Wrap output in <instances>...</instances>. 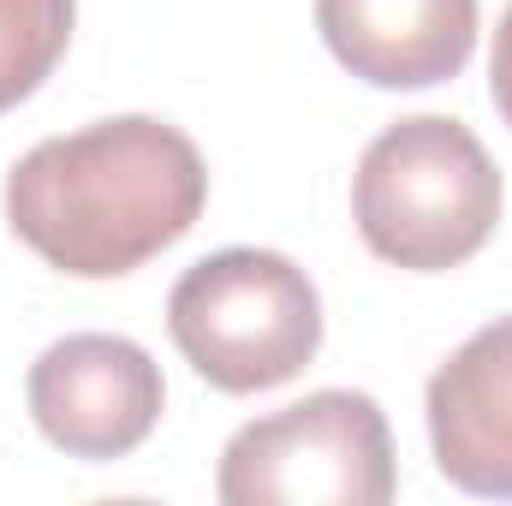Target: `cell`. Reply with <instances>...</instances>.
Wrapping results in <instances>:
<instances>
[{"mask_svg": "<svg viewBox=\"0 0 512 506\" xmlns=\"http://www.w3.org/2000/svg\"><path fill=\"white\" fill-rule=\"evenodd\" d=\"M209 203L203 149L155 114L42 137L6 173V227L72 280H120L179 245Z\"/></svg>", "mask_w": 512, "mask_h": 506, "instance_id": "obj_1", "label": "cell"}, {"mask_svg": "<svg viewBox=\"0 0 512 506\" xmlns=\"http://www.w3.org/2000/svg\"><path fill=\"white\" fill-rule=\"evenodd\" d=\"M435 471L477 495L512 501V316L477 328L423 393Z\"/></svg>", "mask_w": 512, "mask_h": 506, "instance_id": "obj_6", "label": "cell"}, {"mask_svg": "<svg viewBox=\"0 0 512 506\" xmlns=\"http://www.w3.org/2000/svg\"><path fill=\"white\" fill-rule=\"evenodd\" d=\"M352 221L405 274L459 268L495 239L501 167L483 137L447 114H411L370 137L352 173Z\"/></svg>", "mask_w": 512, "mask_h": 506, "instance_id": "obj_2", "label": "cell"}, {"mask_svg": "<svg viewBox=\"0 0 512 506\" xmlns=\"http://www.w3.org/2000/svg\"><path fill=\"white\" fill-rule=\"evenodd\" d=\"M24 399L48 447L84 465H108L155 435L167 381L126 334H66L30 364Z\"/></svg>", "mask_w": 512, "mask_h": 506, "instance_id": "obj_5", "label": "cell"}, {"mask_svg": "<svg viewBox=\"0 0 512 506\" xmlns=\"http://www.w3.org/2000/svg\"><path fill=\"white\" fill-rule=\"evenodd\" d=\"M78 0H0V114L30 102L72 48Z\"/></svg>", "mask_w": 512, "mask_h": 506, "instance_id": "obj_8", "label": "cell"}, {"mask_svg": "<svg viewBox=\"0 0 512 506\" xmlns=\"http://www.w3.org/2000/svg\"><path fill=\"white\" fill-rule=\"evenodd\" d=\"M489 96H495V114L512 126V6L495 24V54H489Z\"/></svg>", "mask_w": 512, "mask_h": 506, "instance_id": "obj_9", "label": "cell"}, {"mask_svg": "<svg viewBox=\"0 0 512 506\" xmlns=\"http://www.w3.org/2000/svg\"><path fill=\"white\" fill-rule=\"evenodd\" d=\"M167 334L215 393H268L310 370L322 346V298L292 256L233 245L173 280Z\"/></svg>", "mask_w": 512, "mask_h": 506, "instance_id": "obj_3", "label": "cell"}, {"mask_svg": "<svg viewBox=\"0 0 512 506\" xmlns=\"http://www.w3.org/2000/svg\"><path fill=\"white\" fill-rule=\"evenodd\" d=\"M399 489L387 411L358 387L304 393L221 447L227 506H387Z\"/></svg>", "mask_w": 512, "mask_h": 506, "instance_id": "obj_4", "label": "cell"}, {"mask_svg": "<svg viewBox=\"0 0 512 506\" xmlns=\"http://www.w3.org/2000/svg\"><path fill=\"white\" fill-rule=\"evenodd\" d=\"M328 54L376 90H435L477 48V0H316Z\"/></svg>", "mask_w": 512, "mask_h": 506, "instance_id": "obj_7", "label": "cell"}]
</instances>
